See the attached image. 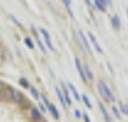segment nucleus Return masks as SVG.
<instances>
[{
	"label": "nucleus",
	"instance_id": "nucleus-16",
	"mask_svg": "<svg viewBox=\"0 0 128 122\" xmlns=\"http://www.w3.org/2000/svg\"><path fill=\"white\" fill-rule=\"evenodd\" d=\"M7 60V50L3 46H0V65Z\"/></svg>",
	"mask_w": 128,
	"mask_h": 122
},
{
	"label": "nucleus",
	"instance_id": "nucleus-33",
	"mask_svg": "<svg viewBox=\"0 0 128 122\" xmlns=\"http://www.w3.org/2000/svg\"><path fill=\"white\" fill-rule=\"evenodd\" d=\"M85 1H86V4H88L89 7H92V3H91V0H85Z\"/></svg>",
	"mask_w": 128,
	"mask_h": 122
},
{
	"label": "nucleus",
	"instance_id": "nucleus-28",
	"mask_svg": "<svg viewBox=\"0 0 128 122\" xmlns=\"http://www.w3.org/2000/svg\"><path fill=\"white\" fill-rule=\"evenodd\" d=\"M40 101L43 102V104H45V106H48V104L50 102V101L48 99V96H46V95H40Z\"/></svg>",
	"mask_w": 128,
	"mask_h": 122
},
{
	"label": "nucleus",
	"instance_id": "nucleus-17",
	"mask_svg": "<svg viewBox=\"0 0 128 122\" xmlns=\"http://www.w3.org/2000/svg\"><path fill=\"white\" fill-rule=\"evenodd\" d=\"M23 98H24V95L22 92H19V91H16V93H14V99H13V104H16V105H19L22 101H23Z\"/></svg>",
	"mask_w": 128,
	"mask_h": 122
},
{
	"label": "nucleus",
	"instance_id": "nucleus-36",
	"mask_svg": "<svg viewBox=\"0 0 128 122\" xmlns=\"http://www.w3.org/2000/svg\"><path fill=\"white\" fill-rule=\"evenodd\" d=\"M0 46H2V40H0Z\"/></svg>",
	"mask_w": 128,
	"mask_h": 122
},
{
	"label": "nucleus",
	"instance_id": "nucleus-30",
	"mask_svg": "<svg viewBox=\"0 0 128 122\" xmlns=\"http://www.w3.org/2000/svg\"><path fill=\"white\" fill-rule=\"evenodd\" d=\"M82 118H84V122H91V118L86 112H82Z\"/></svg>",
	"mask_w": 128,
	"mask_h": 122
},
{
	"label": "nucleus",
	"instance_id": "nucleus-12",
	"mask_svg": "<svg viewBox=\"0 0 128 122\" xmlns=\"http://www.w3.org/2000/svg\"><path fill=\"white\" fill-rule=\"evenodd\" d=\"M99 111H101V114L104 115V118L106 119V122H112V121H114V119H112V116L108 114V111L105 109V106H104V104H102V102H99Z\"/></svg>",
	"mask_w": 128,
	"mask_h": 122
},
{
	"label": "nucleus",
	"instance_id": "nucleus-14",
	"mask_svg": "<svg viewBox=\"0 0 128 122\" xmlns=\"http://www.w3.org/2000/svg\"><path fill=\"white\" fill-rule=\"evenodd\" d=\"M111 23H112V27H114V29H120V27H121V20H120V16H118V14H114V16H112V17H111Z\"/></svg>",
	"mask_w": 128,
	"mask_h": 122
},
{
	"label": "nucleus",
	"instance_id": "nucleus-7",
	"mask_svg": "<svg viewBox=\"0 0 128 122\" xmlns=\"http://www.w3.org/2000/svg\"><path fill=\"white\" fill-rule=\"evenodd\" d=\"M78 35H79V39L82 40V45H84V49H85V53L89 55V53H91V45H89V42H88L86 36L84 35L81 30H79V33H78Z\"/></svg>",
	"mask_w": 128,
	"mask_h": 122
},
{
	"label": "nucleus",
	"instance_id": "nucleus-5",
	"mask_svg": "<svg viewBox=\"0 0 128 122\" xmlns=\"http://www.w3.org/2000/svg\"><path fill=\"white\" fill-rule=\"evenodd\" d=\"M75 66H76V70H78V73H79V78H81V81L86 83V76H85V72H84V65L81 63V60H79L78 58H75Z\"/></svg>",
	"mask_w": 128,
	"mask_h": 122
},
{
	"label": "nucleus",
	"instance_id": "nucleus-4",
	"mask_svg": "<svg viewBox=\"0 0 128 122\" xmlns=\"http://www.w3.org/2000/svg\"><path fill=\"white\" fill-rule=\"evenodd\" d=\"M39 35H42L43 40H45V43H46V46L49 47L50 50H55V46H53L52 39H50V35L48 33V30H46V29H43V27H39Z\"/></svg>",
	"mask_w": 128,
	"mask_h": 122
},
{
	"label": "nucleus",
	"instance_id": "nucleus-35",
	"mask_svg": "<svg viewBox=\"0 0 128 122\" xmlns=\"http://www.w3.org/2000/svg\"><path fill=\"white\" fill-rule=\"evenodd\" d=\"M127 16H128V9H127Z\"/></svg>",
	"mask_w": 128,
	"mask_h": 122
},
{
	"label": "nucleus",
	"instance_id": "nucleus-13",
	"mask_svg": "<svg viewBox=\"0 0 128 122\" xmlns=\"http://www.w3.org/2000/svg\"><path fill=\"white\" fill-rule=\"evenodd\" d=\"M55 91H56V95H58V99H59V102H60V105H62L64 108H68V105H66V102H65V96H64L62 89H59V88L56 86L55 88Z\"/></svg>",
	"mask_w": 128,
	"mask_h": 122
},
{
	"label": "nucleus",
	"instance_id": "nucleus-8",
	"mask_svg": "<svg viewBox=\"0 0 128 122\" xmlns=\"http://www.w3.org/2000/svg\"><path fill=\"white\" fill-rule=\"evenodd\" d=\"M84 72H85V76H86V83L94 82V73L89 68V65H84Z\"/></svg>",
	"mask_w": 128,
	"mask_h": 122
},
{
	"label": "nucleus",
	"instance_id": "nucleus-34",
	"mask_svg": "<svg viewBox=\"0 0 128 122\" xmlns=\"http://www.w3.org/2000/svg\"><path fill=\"white\" fill-rule=\"evenodd\" d=\"M106 1H108V3H112V0H106Z\"/></svg>",
	"mask_w": 128,
	"mask_h": 122
},
{
	"label": "nucleus",
	"instance_id": "nucleus-21",
	"mask_svg": "<svg viewBox=\"0 0 128 122\" xmlns=\"http://www.w3.org/2000/svg\"><path fill=\"white\" fill-rule=\"evenodd\" d=\"M19 83H20V86L24 88V89H30V83L28 79H24V78H20L19 79Z\"/></svg>",
	"mask_w": 128,
	"mask_h": 122
},
{
	"label": "nucleus",
	"instance_id": "nucleus-6",
	"mask_svg": "<svg viewBox=\"0 0 128 122\" xmlns=\"http://www.w3.org/2000/svg\"><path fill=\"white\" fill-rule=\"evenodd\" d=\"M46 108H48V111H49V114L52 115V118H53V119H56V121H59V119H60V115H59V111H58V108H56V106H55V105H53L52 102H49Z\"/></svg>",
	"mask_w": 128,
	"mask_h": 122
},
{
	"label": "nucleus",
	"instance_id": "nucleus-23",
	"mask_svg": "<svg viewBox=\"0 0 128 122\" xmlns=\"http://www.w3.org/2000/svg\"><path fill=\"white\" fill-rule=\"evenodd\" d=\"M30 93H32V96L35 99H40V93H39V91L35 86H30Z\"/></svg>",
	"mask_w": 128,
	"mask_h": 122
},
{
	"label": "nucleus",
	"instance_id": "nucleus-15",
	"mask_svg": "<svg viewBox=\"0 0 128 122\" xmlns=\"http://www.w3.org/2000/svg\"><path fill=\"white\" fill-rule=\"evenodd\" d=\"M19 106H20V109H22V111L24 112V111L28 109V108H30V106H32V102H30L29 99H28L26 96H24V98H23V101H22V102L19 104Z\"/></svg>",
	"mask_w": 128,
	"mask_h": 122
},
{
	"label": "nucleus",
	"instance_id": "nucleus-24",
	"mask_svg": "<svg viewBox=\"0 0 128 122\" xmlns=\"http://www.w3.org/2000/svg\"><path fill=\"white\" fill-rule=\"evenodd\" d=\"M4 88H6V83L0 81V102L3 101V95H4Z\"/></svg>",
	"mask_w": 128,
	"mask_h": 122
},
{
	"label": "nucleus",
	"instance_id": "nucleus-2",
	"mask_svg": "<svg viewBox=\"0 0 128 122\" xmlns=\"http://www.w3.org/2000/svg\"><path fill=\"white\" fill-rule=\"evenodd\" d=\"M24 115L28 116V119L30 122H42L43 121V114L39 111L38 106H33V105L24 111Z\"/></svg>",
	"mask_w": 128,
	"mask_h": 122
},
{
	"label": "nucleus",
	"instance_id": "nucleus-26",
	"mask_svg": "<svg viewBox=\"0 0 128 122\" xmlns=\"http://www.w3.org/2000/svg\"><path fill=\"white\" fill-rule=\"evenodd\" d=\"M118 108H120V111H121V112H124V114H125V115L128 116V105L118 104Z\"/></svg>",
	"mask_w": 128,
	"mask_h": 122
},
{
	"label": "nucleus",
	"instance_id": "nucleus-9",
	"mask_svg": "<svg viewBox=\"0 0 128 122\" xmlns=\"http://www.w3.org/2000/svg\"><path fill=\"white\" fill-rule=\"evenodd\" d=\"M88 37H89V42H91L94 46H95L96 52H98V53H102V52H104V50H102V47L99 46V43H98V40H96V37H95L92 33H88Z\"/></svg>",
	"mask_w": 128,
	"mask_h": 122
},
{
	"label": "nucleus",
	"instance_id": "nucleus-25",
	"mask_svg": "<svg viewBox=\"0 0 128 122\" xmlns=\"http://www.w3.org/2000/svg\"><path fill=\"white\" fill-rule=\"evenodd\" d=\"M24 45L29 47V49H35V45H33V42L30 37H24Z\"/></svg>",
	"mask_w": 128,
	"mask_h": 122
},
{
	"label": "nucleus",
	"instance_id": "nucleus-18",
	"mask_svg": "<svg viewBox=\"0 0 128 122\" xmlns=\"http://www.w3.org/2000/svg\"><path fill=\"white\" fill-rule=\"evenodd\" d=\"M81 101L85 104V106H86L88 109L91 111V109H94V106H92V104H91V101H89V98H88L86 95H82V98H81Z\"/></svg>",
	"mask_w": 128,
	"mask_h": 122
},
{
	"label": "nucleus",
	"instance_id": "nucleus-31",
	"mask_svg": "<svg viewBox=\"0 0 128 122\" xmlns=\"http://www.w3.org/2000/svg\"><path fill=\"white\" fill-rule=\"evenodd\" d=\"M96 1H98V3H101V6H104V7H106V9H108V4H110V3H108L106 0H96Z\"/></svg>",
	"mask_w": 128,
	"mask_h": 122
},
{
	"label": "nucleus",
	"instance_id": "nucleus-27",
	"mask_svg": "<svg viewBox=\"0 0 128 122\" xmlns=\"http://www.w3.org/2000/svg\"><path fill=\"white\" fill-rule=\"evenodd\" d=\"M38 108H39V111H40L42 114H43V112H46V111H48V108L45 106V104H43V102H39V105H38Z\"/></svg>",
	"mask_w": 128,
	"mask_h": 122
},
{
	"label": "nucleus",
	"instance_id": "nucleus-11",
	"mask_svg": "<svg viewBox=\"0 0 128 122\" xmlns=\"http://www.w3.org/2000/svg\"><path fill=\"white\" fill-rule=\"evenodd\" d=\"M62 92H64V96H65V102H66V105L69 106L70 104H72V95H70L69 89H68V86H65V85H62Z\"/></svg>",
	"mask_w": 128,
	"mask_h": 122
},
{
	"label": "nucleus",
	"instance_id": "nucleus-3",
	"mask_svg": "<svg viewBox=\"0 0 128 122\" xmlns=\"http://www.w3.org/2000/svg\"><path fill=\"white\" fill-rule=\"evenodd\" d=\"M14 93H16V89H14L13 86H10V85H6V88H4V95H3V101L13 104Z\"/></svg>",
	"mask_w": 128,
	"mask_h": 122
},
{
	"label": "nucleus",
	"instance_id": "nucleus-10",
	"mask_svg": "<svg viewBox=\"0 0 128 122\" xmlns=\"http://www.w3.org/2000/svg\"><path fill=\"white\" fill-rule=\"evenodd\" d=\"M66 85H68V89H69V92L72 93V96H74V99H75V101H81V95H79V93H78V91H76V88H75V85H74V83H66Z\"/></svg>",
	"mask_w": 128,
	"mask_h": 122
},
{
	"label": "nucleus",
	"instance_id": "nucleus-19",
	"mask_svg": "<svg viewBox=\"0 0 128 122\" xmlns=\"http://www.w3.org/2000/svg\"><path fill=\"white\" fill-rule=\"evenodd\" d=\"M111 111H112V114L115 115L116 119H121V111H120V108H118L116 105H112V106H111Z\"/></svg>",
	"mask_w": 128,
	"mask_h": 122
},
{
	"label": "nucleus",
	"instance_id": "nucleus-37",
	"mask_svg": "<svg viewBox=\"0 0 128 122\" xmlns=\"http://www.w3.org/2000/svg\"><path fill=\"white\" fill-rule=\"evenodd\" d=\"M42 122H45V121H42Z\"/></svg>",
	"mask_w": 128,
	"mask_h": 122
},
{
	"label": "nucleus",
	"instance_id": "nucleus-22",
	"mask_svg": "<svg viewBox=\"0 0 128 122\" xmlns=\"http://www.w3.org/2000/svg\"><path fill=\"white\" fill-rule=\"evenodd\" d=\"M64 4H65V7H66V10L69 12L70 17H72V16H74V12H72V7H70V4H72V1H70V0H64Z\"/></svg>",
	"mask_w": 128,
	"mask_h": 122
},
{
	"label": "nucleus",
	"instance_id": "nucleus-32",
	"mask_svg": "<svg viewBox=\"0 0 128 122\" xmlns=\"http://www.w3.org/2000/svg\"><path fill=\"white\" fill-rule=\"evenodd\" d=\"M10 20H12L13 23H16V24H18V26H20V23H19V20H18V19H16V17H14V16H10Z\"/></svg>",
	"mask_w": 128,
	"mask_h": 122
},
{
	"label": "nucleus",
	"instance_id": "nucleus-20",
	"mask_svg": "<svg viewBox=\"0 0 128 122\" xmlns=\"http://www.w3.org/2000/svg\"><path fill=\"white\" fill-rule=\"evenodd\" d=\"M36 42H38V45H39V47H40L42 53H46V52H48V49H46V46L43 45V42H42L40 36H36Z\"/></svg>",
	"mask_w": 128,
	"mask_h": 122
},
{
	"label": "nucleus",
	"instance_id": "nucleus-1",
	"mask_svg": "<svg viewBox=\"0 0 128 122\" xmlns=\"http://www.w3.org/2000/svg\"><path fill=\"white\" fill-rule=\"evenodd\" d=\"M96 88H98V92L101 95V98L104 99L105 102H110V104L115 102V96H114V93H112V91H111V88L108 86L106 82H104V81L98 82Z\"/></svg>",
	"mask_w": 128,
	"mask_h": 122
},
{
	"label": "nucleus",
	"instance_id": "nucleus-29",
	"mask_svg": "<svg viewBox=\"0 0 128 122\" xmlns=\"http://www.w3.org/2000/svg\"><path fill=\"white\" fill-rule=\"evenodd\" d=\"M74 115H75L76 119H82V112H81L79 109H75V111H74Z\"/></svg>",
	"mask_w": 128,
	"mask_h": 122
}]
</instances>
